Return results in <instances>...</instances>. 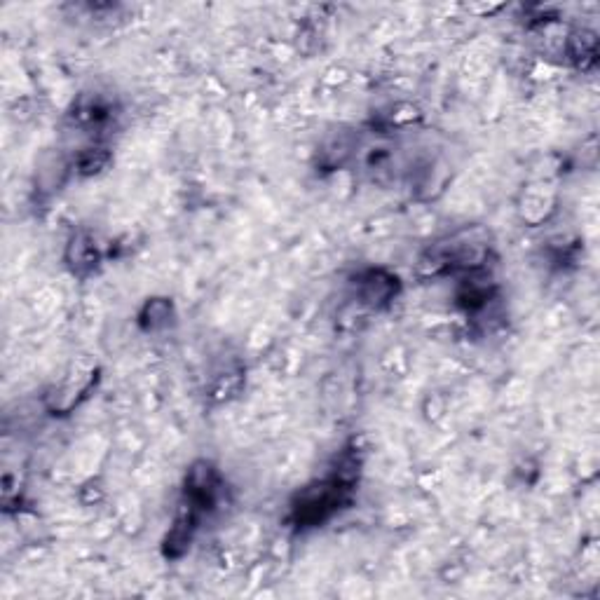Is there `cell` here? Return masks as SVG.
I'll use <instances>...</instances> for the list:
<instances>
[{
	"mask_svg": "<svg viewBox=\"0 0 600 600\" xmlns=\"http://www.w3.org/2000/svg\"><path fill=\"white\" fill-rule=\"evenodd\" d=\"M354 481L333 472L329 479L315 481L305 486L291 502V523L296 528H319V525L336 516L343 507L352 504Z\"/></svg>",
	"mask_w": 600,
	"mask_h": 600,
	"instance_id": "2",
	"label": "cell"
},
{
	"mask_svg": "<svg viewBox=\"0 0 600 600\" xmlns=\"http://www.w3.org/2000/svg\"><path fill=\"white\" fill-rule=\"evenodd\" d=\"M490 256V242L486 230L472 228L448 235L425 251L420 258V268L427 275L443 272H476L486 265Z\"/></svg>",
	"mask_w": 600,
	"mask_h": 600,
	"instance_id": "1",
	"label": "cell"
},
{
	"mask_svg": "<svg viewBox=\"0 0 600 600\" xmlns=\"http://www.w3.org/2000/svg\"><path fill=\"white\" fill-rule=\"evenodd\" d=\"M357 298L371 310H383L399 293V279L385 270H366L357 277Z\"/></svg>",
	"mask_w": 600,
	"mask_h": 600,
	"instance_id": "4",
	"label": "cell"
},
{
	"mask_svg": "<svg viewBox=\"0 0 600 600\" xmlns=\"http://www.w3.org/2000/svg\"><path fill=\"white\" fill-rule=\"evenodd\" d=\"M108 162H111V155H108L106 148H85L80 150V155L75 158V172L83 176H94L104 172Z\"/></svg>",
	"mask_w": 600,
	"mask_h": 600,
	"instance_id": "8",
	"label": "cell"
},
{
	"mask_svg": "<svg viewBox=\"0 0 600 600\" xmlns=\"http://www.w3.org/2000/svg\"><path fill=\"white\" fill-rule=\"evenodd\" d=\"M172 319H174L172 303H169L167 298H153L143 305L139 324L143 326V331H160V329H167Z\"/></svg>",
	"mask_w": 600,
	"mask_h": 600,
	"instance_id": "7",
	"label": "cell"
},
{
	"mask_svg": "<svg viewBox=\"0 0 600 600\" xmlns=\"http://www.w3.org/2000/svg\"><path fill=\"white\" fill-rule=\"evenodd\" d=\"M596 54H598L596 33L577 31L568 38V57L575 61L579 68H589L596 64Z\"/></svg>",
	"mask_w": 600,
	"mask_h": 600,
	"instance_id": "6",
	"label": "cell"
},
{
	"mask_svg": "<svg viewBox=\"0 0 600 600\" xmlns=\"http://www.w3.org/2000/svg\"><path fill=\"white\" fill-rule=\"evenodd\" d=\"M223 481L214 462L197 460L190 465L183 483V504L195 509L197 514L204 516L207 511H214L218 500H221Z\"/></svg>",
	"mask_w": 600,
	"mask_h": 600,
	"instance_id": "3",
	"label": "cell"
},
{
	"mask_svg": "<svg viewBox=\"0 0 600 600\" xmlns=\"http://www.w3.org/2000/svg\"><path fill=\"white\" fill-rule=\"evenodd\" d=\"M66 263L71 265V270L75 272V275H80V277L90 275V272H94V268L101 263L99 244L85 233L73 235V240L68 242V247H66Z\"/></svg>",
	"mask_w": 600,
	"mask_h": 600,
	"instance_id": "5",
	"label": "cell"
}]
</instances>
